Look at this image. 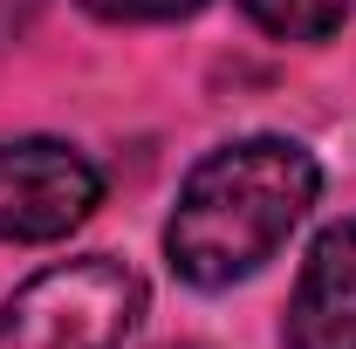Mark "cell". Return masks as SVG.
I'll return each mask as SVG.
<instances>
[{"mask_svg":"<svg viewBox=\"0 0 356 349\" xmlns=\"http://www.w3.org/2000/svg\"><path fill=\"white\" fill-rule=\"evenodd\" d=\"M96 21H185L206 0H83Z\"/></svg>","mask_w":356,"mask_h":349,"instance_id":"6","label":"cell"},{"mask_svg":"<svg viewBox=\"0 0 356 349\" xmlns=\"http://www.w3.org/2000/svg\"><path fill=\"white\" fill-rule=\"evenodd\" d=\"M144 322V281L110 254L62 261L0 302V349H124Z\"/></svg>","mask_w":356,"mask_h":349,"instance_id":"2","label":"cell"},{"mask_svg":"<svg viewBox=\"0 0 356 349\" xmlns=\"http://www.w3.org/2000/svg\"><path fill=\"white\" fill-rule=\"evenodd\" d=\"M315 192L322 172L295 137H240L192 165L165 226V254L192 288H233L281 254Z\"/></svg>","mask_w":356,"mask_h":349,"instance_id":"1","label":"cell"},{"mask_svg":"<svg viewBox=\"0 0 356 349\" xmlns=\"http://www.w3.org/2000/svg\"><path fill=\"white\" fill-rule=\"evenodd\" d=\"M288 349H356V219L329 226L288 302Z\"/></svg>","mask_w":356,"mask_h":349,"instance_id":"4","label":"cell"},{"mask_svg":"<svg viewBox=\"0 0 356 349\" xmlns=\"http://www.w3.org/2000/svg\"><path fill=\"white\" fill-rule=\"evenodd\" d=\"M172 349H199V343H172Z\"/></svg>","mask_w":356,"mask_h":349,"instance_id":"7","label":"cell"},{"mask_svg":"<svg viewBox=\"0 0 356 349\" xmlns=\"http://www.w3.org/2000/svg\"><path fill=\"white\" fill-rule=\"evenodd\" d=\"M103 199V178L76 144L21 137L0 144V240H62Z\"/></svg>","mask_w":356,"mask_h":349,"instance_id":"3","label":"cell"},{"mask_svg":"<svg viewBox=\"0 0 356 349\" xmlns=\"http://www.w3.org/2000/svg\"><path fill=\"white\" fill-rule=\"evenodd\" d=\"M240 7L261 21L267 35H281V42H322L350 14V0H240Z\"/></svg>","mask_w":356,"mask_h":349,"instance_id":"5","label":"cell"}]
</instances>
